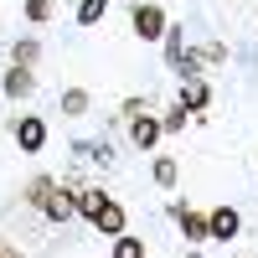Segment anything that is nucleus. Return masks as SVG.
I'll return each instance as SVG.
<instances>
[{"label": "nucleus", "instance_id": "f257e3e1", "mask_svg": "<svg viewBox=\"0 0 258 258\" xmlns=\"http://www.w3.org/2000/svg\"><path fill=\"white\" fill-rule=\"evenodd\" d=\"M78 212H83V217H88V222L103 232V238H119V232H124V207H119L103 186L78 191Z\"/></svg>", "mask_w": 258, "mask_h": 258}, {"label": "nucleus", "instance_id": "f03ea898", "mask_svg": "<svg viewBox=\"0 0 258 258\" xmlns=\"http://www.w3.org/2000/svg\"><path fill=\"white\" fill-rule=\"evenodd\" d=\"M129 26H135L140 41H160V36L170 31V21H165V11L155 6V0H140V6L129 11Z\"/></svg>", "mask_w": 258, "mask_h": 258}, {"label": "nucleus", "instance_id": "7ed1b4c3", "mask_svg": "<svg viewBox=\"0 0 258 258\" xmlns=\"http://www.w3.org/2000/svg\"><path fill=\"white\" fill-rule=\"evenodd\" d=\"M170 217L181 222V232H186V243H207V238H212V222L202 217V212H191L186 202H170Z\"/></svg>", "mask_w": 258, "mask_h": 258}, {"label": "nucleus", "instance_id": "20e7f679", "mask_svg": "<svg viewBox=\"0 0 258 258\" xmlns=\"http://www.w3.org/2000/svg\"><path fill=\"white\" fill-rule=\"evenodd\" d=\"M16 145L26 150V155H41V145H47V124H41L36 114H21L16 119Z\"/></svg>", "mask_w": 258, "mask_h": 258}, {"label": "nucleus", "instance_id": "39448f33", "mask_svg": "<svg viewBox=\"0 0 258 258\" xmlns=\"http://www.w3.org/2000/svg\"><path fill=\"white\" fill-rule=\"evenodd\" d=\"M41 212H47V217H52V222H68V217H73V212H78V197H73V191H68V186H62V181H57V186L47 191V202H41Z\"/></svg>", "mask_w": 258, "mask_h": 258}, {"label": "nucleus", "instance_id": "423d86ee", "mask_svg": "<svg viewBox=\"0 0 258 258\" xmlns=\"http://www.w3.org/2000/svg\"><path fill=\"white\" fill-rule=\"evenodd\" d=\"M176 103H181V109H191V114H202L207 103H212V88H207V78H197V73H191V78L181 83V98H176Z\"/></svg>", "mask_w": 258, "mask_h": 258}, {"label": "nucleus", "instance_id": "0eeeda50", "mask_svg": "<svg viewBox=\"0 0 258 258\" xmlns=\"http://www.w3.org/2000/svg\"><path fill=\"white\" fill-rule=\"evenodd\" d=\"M160 135H165V124H160L155 114H135V119H129V140H135L140 150H150Z\"/></svg>", "mask_w": 258, "mask_h": 258}, {"label": "nucleus", "instance_id": "6e6552de", "mask_svg": "<svg viewBox=\"0 0 258 258\" xmlns=\"http://www.w3.org/2000/svg\"><path fill=\"white\" fill-rule=\"evenodd\" d=\"M207 222H212V238H217V243H227V238H238V212H232V207H212L207 212Z\"/></svg>", "mask_w": 258, "mask_h": 258}, {"label": "nucleus", "instance_id": "1a4fd4ad", "mask_svg": "<svg viewBox=\"0 0 258 258\" xmlns=\"http://www.w3.org/2000/svg\"><path fill=\"white\" fill-rule=\"evenodd\" d=\"M0 88H6V98H26V93L36 88V78H31V68H21V62H16V68L6 73V83H0Z\"/></svg>", "mask_w": 258, "mask_h": 258}, {"label": "nucleus", "instance_id": "9d476101", "mask_svg": "<svg viewBox=\"0 0 258 258\" xmlns=\"http://www.w3.org/2000/svg\"><path fill=\"white\" fill-rule=\"evenodd\" d=\"M109 155H114V150H109V140H83V145H78V160H93V165H109Z\"/></svg>", "mask_w": 258, "mask_h": 258}, {"label": "nucleus", "instance_id": "9b49d317", "mask_svg": "<svg viewBox=\"0 0 258 258\" xmlns=\"http://www.w3.org/2000/svg\"><path fill=\"white\" fill-rule=\"evenodd\" d=\"M103 11H109V0H78V26H98Z\"/></svg>", "mask_w": 258, "mask_h": 258}, {"label": "nucleus", "instance_id": "f8f14e48", "mask_svg": "<svg viewBox=\"0 0 258 258\" xmlns=\"http://www.w3.org/2000/svg\"><path fill=\"white\" fill-rule=\"evenodd\" d=\"M62 114H68V119L88 114V93H83V88H68V93H62Z\"/></svg>", "mask_w": 258, "mask_h": 258}, {"label": "nucleus", "instance_id": "ddd939ff", "mask_svg": "<svg viewBox=\"0 0 258 258\" xmlns=\"http://www.w3.org/2000/svg\"><path fill=\"white\" fill-rule=\"evenodd\" d=\"M176 176H181V165L170 160V155H160V160H155V186H165V191H170V186H176Z\"/></svg>", "mask_w": 258, "mask_h": 258}, {"label": "nucleus", "instance_id": "4468645a", "mask_svg": "<svg viewBox=\"0 0 258 258\" xmlns=\"http://www.w3.org/2000/svg\"><path fill=\"white\" fill-rule=\"evenodd\" d=\"M114 258H145V238H114Z\"/></svg>", "mask_w": 258, "mask_h": 258}, {"label": "nucleus", "instance_id": "2eb2a0df", "mask_svg": "<svg viewBox=\"0 0 258 258\" xmlns=\"http://www.w3.org/2000/svg\"><path fill=\"white\" fill-rule=\"evenodd\" d=\"M52 11H57V0H26V21H31V26L52 21Z\"/></svg>", "mask_w": 258, "mask_h": 258}, {"label": "nucleus", "instance_id": "dca6fc26", "mask_svg": "<svg viewBox=\"0 0 258 258\" xmlns=\"http://www.w3.org/2000/svg\"><path fill=\"white\" fill-rule=\"evenodd\" d=\"M11 57L21 62V68H31V62L41 57V47H36V36H26V41H16V47H11Z\"/></svg>", "mask_w": 258, "mask_h": 258}, {"label": "nucleus", "instance_id": "f3484780", "mask_svg": "<svg viewBox=\"0 0 258 258\" xmlns=\"http://www.w3.org/2000/svg\"><path fill=\"white\" fill-rule=\"evenodd\" d=\"M186 114H191V109H181V103H176V109L160 119V124H165V135H181V129H186Z\"/></svg>", "mask_w": 258, "mask_h": 258}, {"label": "nucleus", "instance_id": "a211bd4d", "mask_svg": "<svg viewBox=\"0 0 258 258\" xmlns=\"http://www.w3.org/2000/svg\"><path fill=\"white\" fill-rule=\"evenodd\" d=\"M0 258H21V253H16V248H11V243H0Z\"/></svg>", "mask_w": 258, "mask_h": 258}, {"label": "nucleus", "instance_id": "6ab92c4d", "mask_svg": "<svg viewBox=\"0 0 258 258\" xmlns=\"http://www.w3.org/2000/svg\"><path fill=\"white\" fill-rule=\"evenodd\" d=\"M191 258H197V253H191Z\"/></svg>", "mask_w": 258, "mask_h": 258}]
</instances>
